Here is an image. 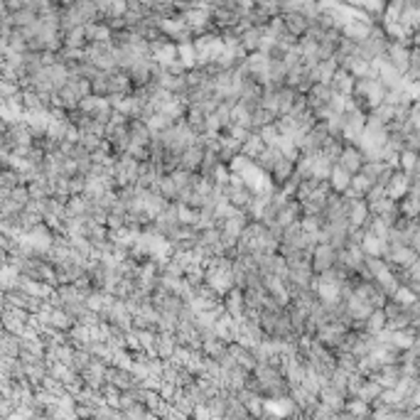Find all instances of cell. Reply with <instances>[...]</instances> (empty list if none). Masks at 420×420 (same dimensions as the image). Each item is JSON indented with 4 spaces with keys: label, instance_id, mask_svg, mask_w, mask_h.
Masks as SVG:
<instances>
[{
    "label": "cell",
    "instance_id": "cell-1",
    "mask_svg": "<svg viewBox=\"0 0 420 420\" xmlns=\"http://www.w3.org/2000/svg\"><path fill=\"white\" fill-rule=\"evenodd\" d=\"M283 20H285V27L290 35H295L300 40V37L305 35L310 30V25H312V20L307 18V15H303V12H283Z\"/></svg>",
    "mask_w": 420,
    "mask_h": 420
},
{
    "label": "cell",
    "instance_id": "cell-2",
    "mask_svg": "<svg viewBox=\"0 0 420 420\" xmlns=\"http://www.w3.org/2000/svg\"><path fill=\"white\" fill-rule=\"evenodd\" d=\"M263 150H266V140L261 138V133H253L251 130V135H248V138L244 140V145H241V152H244L246 158L256 160Z\"/></svg>",
    "mask_w": 420,
    "mask_h": 420
},
{
    "label": "cell",
    "instance_id": "cell-3",
    "mask_svg": "<svg viewBox=\"0 0 420 420\" xmlns=\"http://www.w3.org/2000/svg\"><path fill=\"white\" fill-rule=\"evenodd\" d=\"M332 185L337 192H345L347 185H349V170L347 167H334L332 170Z\"/></svg>",
    "mask_w": 420,
    "mask_h": 420
},
{
    "label": "cell",
    "instance_id": "cell-4",
    "mask_svg": "<svg viewBox=\"0 0 420 420\" xmlns=\"http://www.w3.org/2000/svg\"><path fill=\"white\" fill-rule=\"evenodd\" d=\"M342 165H345L347 170H359V155L356 152H351V150H345V155H342Z\"/></svg>",
    "mask_w": 420,
    "mask_h": 420
},
{
    "label": "cell",
    "instance_id": "cell-5",
    "mask_svg": "<svg viewBox=\"0 0 420 420\" xmlns=\"http://www.w3.org/2000/svg\"><path fill=\"white\" fill-rule=\"evenodd\" d=\"M322 398H325V403H327V406H339V396H337V393H332V391H325V393H322Z\"/></svg>",
    "mask_w": 420,
    "mask_h": 420
}]
</instances>
